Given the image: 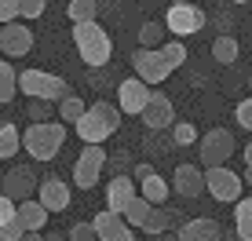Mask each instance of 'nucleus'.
I'll use <instances>...</instances> for the list:
<instances>
[{
    "label": "nucleus",
    "instance_id": "obj_45",
    "mask_svg": "<svg viewBox=\"0 0 252 241\" xmlns=\"http://www.w3.org/2000/svg\"><path fill=\"white\" fill-rule=\"evenodd\" d=\"M44 241H63V238H44Z\"/></svg>",
    "mask_w": 252,
    "mask_h": 241
},
{
    "label": "nucleus",
    "instance_id": "obj_15",
    "mask_svg": "<svg viewBox=\"0 0 252 241\" xmlns=\"http://www.w3.org/2000/svg\"><path fill=\"white\" fill-rule=\"evenodd\" d=\"M37 190H40V209H44L48 216H51V212H66L69 209V186L59 176H44L37 183Z\"/></svg>",
    "mask_w": 252,
    "mask_h": 241
},
{
    "label": "nucleus",
    "instance_id": "obj_40",
    "mask_svg": "<svg viewBox=\"0 0 252 241\" xmlns=\"http://www.w3.org/2000/svg\"><path fill=\"white\" fill-rule=\"evenodd\" d=\"M245 168H252V143H245Z\"/></svg>",
    "mask_w": 252,
    "mask_h": 241
},
{
    "label": "nucleus",
    "instance_id": "obj_4",
    "mask_svg": "<svg viewBox=\"0 0 252 241\" xmlns=\"http://www.w3.org/2000/svg\"><path fill=\"white\" fill-rule=\"evenodd\" d=\"M19 91H26L30 99L59 102L63 95H69V84L59 73H48V70H22L19 73Z\"/></svg>",
    "mask_w": 252,
    "mask_h": 241
},
{
    "label": "nucleus",
    "instance_id": "obj_25",
    "mask_svg": "<svg viewBox=\"0 0 252 241\" xmlns=\"http://www.w3.org/2000/svg\"><path fill=\"white\" fill-rule=\"evenodd\" d=\"M55 114H59V124H63V128H66V124H77V120H81V114H84V102L69 91V95L59 99V110H55Z\"/></svg>",
    "mask_w": 252,
    "mask_h": 241
},
{
    "label": "nucleus",
    "instance_id": "obj_33",
    "mask_svg": "<svg viewBox=\"0 0 252 241\" xmlns=\"http://www.w3.org/2000/svg\"><path fill=\"white\" fill-rule=\"evenodd\" d=\"M19 4V19H40L44 15V7H48V0H15Z\"/></svg>",
    "mask_w": 252,
    "mask_h": 241
},
{
    "label": "nucleus",
    "instance_id": "obj_48",
    "mask_svg": "<svg viewBox=\"0 0 252 241\" xmlns=\"http://www.w3.org/2000/svg\"><path fill=\"white\" fill-rule=\"evenodd\" d=\"M0 179H4V172H0Z\"/></svg>",
    "mask_w": 252,
    "mask_h": 241
},
{
    "label": "nucleus",
    "instance_id": "obj_37",
    "mask_svg": "<svg viewBox=\"0 0 252 241\" xmlns=\"http://www.w3.org/2000/svg\"><path fill=\"white\" fill-rule=\"evenodd\" d=\"M7 22H19V4L15 0H0V26Z\"/></svg>",
    "mask_w": 252,
    "mask_h": 241
},
{
    "label": "nucleus",
    "instance_id": "obj_3",
    "mask_svg": "<svg viewBox=\"0 0 252 241\" xmlns=\"http://www.w3.org/2000/svg\"><path fill=\"white\" fill-rule=\"evenodd\" d=\"M66 143V128L59 120H44V124H30L22 132V150L33 161H55Z\"/></svg>",
    "mask_w": 252,
    "mask_h": 241
},
{
    "label": "nucleus",
    "instance_id": "obj_41",
    "mask_svg": "<svg viewBox=\"0 0 252 241\" xmlns=\"http://www.w3.org/2000/svg\"><path fill=\"white\" fill-rule=\"evenodd\" d=\"M19 241H44V234H22Z\"/></svg>",
    "mask_w": 252,
    "mask_h": 241
},
{
    "label": "nucleus",
    "instance_id": "obj_13",
    "mask_svg": "<svg viewBox=\"0 0 252 241\" xmlns=\"http://www.w3.org/2000/svg\"><path fill=\"white\" fill-rule=\"evenodd\" d=\"M150 91L154 88H146L139 77H128V81L117 84V102H114V106L121 110V114H128V117H139L143 106H146V99H150Z\"/></svg>",
    "mask_w": 252,
    "mask_h": 241
},
{
    "label": "nucleus",
    "instance_id": "obj_27",
    "mask_svg": "<svg viewBox=\"0 0 252 241\" xmlns=\"http://www.w3.org/2000/svg\"><path fill=\"white\" fill-rule=\"evenodd\" d=\"M15 91H19V73L7 59H0V102H11Z\"/></svg>",
    "mask_w": 252,
    "mask_h": 241
},
{
    "label": "nucleus",
    "instance_id": "obj_31",
    "mask_svg": "<svg viewBox=\"0 0 252 241\" xmlns=\"http://www.w3.org/2000/svg\"><path fill=\"white\" fill-rule=\"evenodd\" d=\"M51 102H44V99H30V110H26V117L33 120V124H44V120H51Z\"/></svg>",
    "mask_w": 252,
    "mask_h": 241
},
{
    "label": "nucleus",
    "instance_id": "obj_42",
    "mask_svg": "<svg viewBox=\"0 0 252 241\" xmlns=\"http://www.w3.org/2000/svg\"><path fill=\"white\" fill-rule=\"evenodd\" d=\"M241 183H249V186H252V168H245V176H241Z\"/></svg>",
    "mask_w": 252,
    "mask_h": 241
},
{
    "label": "nucleus",
    "instance_id": "obj_6",
    "mask_svg": "<svg viewBox=\"0 0 252 241\" xmlns=\"http://www.w3.org/2000/svg\"><path fill=\"white\" fill-rule=\"evenodd\" d=\"M205 172V190L216 197V201H241V190H245V183H241V172H234L227 165L220 168H201Z\"/></svg>",
    "mask_w": 252,
    "mask_h": 241
},
{
    "label": "nucleus",
    "instance_id": "obj_7",
    "mask_svg": "<svg viewBox=\"0 0 252 241\" xmlns=\"http://www.w3.org/2000/svg\"><path fill=\"white\" fill-rule=\"evenodd\" d=\"M106 150L102 146H84L81 153H77V165H73V186H81V190H92L95 183H99V176L106 172Z\"/></svg>",
    "mask_w": 252,
    "mask_h": 241
},
{
    "label": "nucleus",
    "instance_id": "obj_17",
    "mask_svg": "<svg viewBox=\"0 0 252 241\" xmlns=\"http://www.w3.org/2000/svg\"><path fill=\"white\" fill-rule=\"evenodd\" d=\"M220 238H223V227L208 216H194L176 230V241H220Z\"/></svg>",
    "mask_w": 252,
    "mask_h": 241
},
{
    "label": "nucleus",
    "instance_id": "obj_44",
    "mask_svg": "<svg viewBox=\"0 0 252 241\" xmlns=\"http://www.w3.org/2000/svg\"><path fill=\"white\" fill-rule=\"evenodd\" d=\"M172 4H194V0H172Z\"/></svg>",
    "mask_w": 252,
    "mask_h": 241
},
{
    "label": "nucleus",
    "instance_id": "obj_32",
    "mask_svg": "<svg viewBox=\"0 0 252 241\" xmlns=\"http://www.w3.org/2000/svg\"><path fill=\"white\" fill-rule=\"evenodd\" d=\"M197 128L194 124H172V146H194Z\"/></svg>",
    "mask_w": 252,
    "mask_h": 241
},
{
    "label": "nucleus",
    "instance_id": "obj_11",
    "mask_svg": "<svg viewBox=\"0 0 252 241\" xmlns=\"http://www.w3.org/2000/svg\"><path fill=\"white\" fill-rule=\"evenodd\" d=\"M33 51V30L22 22H7L0 26V55H7V62L11 59H22Z\"/></svg>",
    "mask_w": 252,
    "mask_h": 241
},
{
    "label": "nucleus",
    "instance_id": "obj_46",
    "mask_svg": "<svg viewBox=\"0 0 252 241\" xmlns=\"http://www.w3.org/2000/svg\"><path fill=\"white\" fill-rule=\"evenodd\" d=\"M234 4H245V0H234Z\"/></svg>",
    "mask_w": 252,
    "mask_h": 241
},
{
    "label": "nucleus",
    "instance_id": "obj_16",
    "mask_svg": "<svg viewBox=\"0 0 252 241\" xmlns=\"http://www.w3.org/2000/svg\"><path fill=\"white\" fill-rule=\"evenodd\" d=\"M92 230H95V238H99V241H135V230L128 227L121 216L106 212V209L92 219Z\"/></svg>",
    "mask_w": 252,
    "mask_h": 241
},
{
    "label": "nucleus",
    "instance_id": "obj_14",
    "mask_svg": "<svg viewBox=\"0 0 252 241\" xmlns=\"http://www.w3.org/2000/svg\"><path fill=\"white\" fill-rule=\"evenodd\" d=\"M168 190H176L179 197L194 201V197H201V194H205V172L187 161V165H179L176 172H172V186H168Z\"/></svg>",
    "mask_w": 252,
    "mask_h": 241
},
{
    "label": "nucleus",
    "instance_id": "obj_26",
    "mask_svg": "<svg viewBox=\"0 0 252 241\" xmlns=\"http://www.w3.org/2000/svg\"><path fill=\"white\" fill-rule=\"evenodd\" d=\"M150 209H154V205H146V201H143V197H139V194H135V197H132V201H128V205H125V212H121V219H125V223H128V227H132V230H135V227H143V223H146V216H150Z\"/></svg>",
    "mask_w": 252,
    "mask_h": 241
},
{
    "label": "nucleus",
    "instance_id": "obj_28",
    "mask_svg": "<svg viewBox=\"0 0 252 241\" xmlns=\"http://www.w3.org/2000/svg\"><path fill=\"white\" fill-rule=\"evenodd\" d=\"M212 59L220 66H234L238 62V40L234 37H216L212 40Z\"/></svg>",
    "mask_w": 252,
    "mask_h": 241
},
{
    "label": "nucleus",
    "instance_id": "obj_19",
    "mask_svg": "<svg viewBox=\"0 0 252 241\" xmlns=\"http://www.w3.org/2000/svg\"><path fill=\"white\" fill-rule=\"evenodd\" d=\"M15 219H19V227L26 234H40V230L48 227V212L40 209V201H33V197L15 205Z\"/></svg>",
    "mask_w": 252,
    "mask_h": 241
},
{
    "label": "nucleus",
    "instance_id": "obj_18",
    "mask_svg": "<svg viewBox=\"0 0 252 241\" xmlns=\"http://www.w3.org/2000/svg\"><path fill=\"white\" fill-rule=\"evenodd\" d=\"M135 194H139V190H135L132 176H110V183H106V212L121 216V212H125V205L132 201Z\"/></svg>",
    "mask_w": 252,
    "mask_h": 241
},
{
    "label": "nucleus",
    "instance_id": "obj_36",
    "mask_svg": "<svg viewBox=\"0 0 252 241\" xmlns=\"http://www.w3.org/2000/svg\"><path fill=\"white\" fill-rule=\"evenodd\" d=\"M69 241H95L92 223H73V227H69Z\"/></svg>",
    "mask_w": 252,
    "mask_h": 241
},
{
    "label": "nucleus",
    "instance_id": "obj_30",
    "mask_svg": "<svg viewBox=\"0 0 252 241\" xmlns=\"http://www.w3.org/2000/svg\"><path fill=\"white\" fill-rule=\"evenodd\" d=\"M164 44V22H143L139 26V48H161Z\"/></svg>",
    "mask_w": 252,
    "mask_h": 241
},
{
    "label": "nucleus",
    "instance_id": "obj_39",
    "mask_svg": "<svg viewBox=\"0 0 252 241\" xmlns=\"http://www.w3.org/2000/svg\"><path fill=\"white\" fill-rule=\"evenodd\" d=\"M11 219H15V201H7L0 194V223H11Z\"/></svg>",
    "mask_w": 252,
    "mask_h": 241
},
{
    "label": "nucleus",
    "instance_id": "obj_1",
    "mask_svg": "<svg viewBox=\"0 0 252 241\" xmlns=\"http://www.w3.org/2000/svg\"><path fill=\"white\" fill-rule=\"evenodd\" d=\"M117 128H121V110L114 102H92V106H84V114L73 124V132L81 135L84 146H102Z\"/></svg>",
    "mask_w": 252,
    "mask_h": 241
},
{
    "label": "nucleus",
    "instance_id": "obj_34",
    "mask_svg": "<svg viewBox=\"0 0 252 241\" xmlns=\"http://www.w3.org/2000/svg\"><path fill=\"white\" fill-rule=\"evenodd\" d=\"M143 146H146V153H168L172 150V139H164L161 132H146V139H143Z\"/></svg>",
    "mask_w": 252,
    "mask_h": 241
},
{
    "label": "nucleus",
    "instance_id": "obj_23",
    "mask_svg": "<svg viewBox=\"0 0 252 241\" xmlns=\"http://www.w3.org/2000/svg\"><path fill=\"white\" fill-rule=\"evenodd\" d=\"M234 230H238V241H252V197L234 201Z\"/></svg>",
    "mask_w": 252,
    "mask_h": 241
},
{
    "label": "nucleus",
    "instance_id": "obj_21",
    "mask_svg": "<svg viewBox=\"0 0 252 241\" xmlns=\"http://www.w3.org/2000/svg\"><path fill=\"white\" fill-rule=\"evenodd\" d=\"M172 223H176V216H172L164 205H158V209H150V216H146V223H143L139 230H146V234L161 238V234H168V230H172Z\"/></svg>",
    "mask_w": 252,
    "mask_h": 241
},
{
    "label": "nucleus",
    "instance_id": "obj_47",
    "mask_svg": "<svg viewBox=\"0 0 252 241\" xmlns=\"http://www.w3.org/2000/svg\"><path fill=\"white\" fill-rule=\"evenodd\" d=\"M249 88H252V77H249Z\"/></svg>",
    "mask_w": 252,
    "mask_h": 241
},
{
    "label": "nucleus",
    "instance_id": "obj_20",
    "mask_svg": "<svg viewBox=\"0 0 252 241\" xmlns=\"http://www.w3.org/2000/svg\"><path fill=\"white\" fill-rule=\"evenodd\" d=\"M135 190H139V197H143L146 205H154V209L168 201V183H164L158 172H154V176H146L143 183H135Z\"/></svg>",
    "mask_w": 252,
    "mask_h": 241
},
{
    "label": "nucleus",
    "instance_id": "obj_43",
    "mask_svg": "<svg viewBox=\"0 0 252 241\" xmlns=\"http://www.w3.org/2000/svg\"><path fill=\"white\" fill-rule=\"evenodd\" d=\"M158 241H176V234H172V230H168V234H161Z\"/></svg>",
    "mask_w": 252,
    "mask_h": 241
},
{
    "label": "nucleus",
    "instance_id": "obj_29",
    "mask_svg": "<svg viewBox=\"0 0 252 241\" xmlns=\"http://www.w3.org/2000/svg\"><path fill=\"white\" fill-rule=\"evenodd\" d=\"M158 55H161V62L168 66V70H179V66L187 62V44L183 40H168V44L158 48Z\"/></svg>",
    "mask_w": 252,
    "mask_h": 241
},
{
    "label": "nucleus",
    "instance_id": "obj_22",
    "mask_svg": "<svg viewBox=\"0 0 252 241\" xmlns=\"http://www.w3.org/2000/svg\"><path fill=\"white\" fill-rule=\"evenodd\" d=\"M66 15L73 26L81 22H99V0H69L66 4Z\"/></svg>",
    "mask_w": 252,
    "mask_h": 241
},
{
    "label": "nucleus",
    "instance_id": "obj_10",
    "mask_svg": "<svg viewBox=\"0 0 252 241\" xmlns=\"http://www.w3.org/2000/svg\"><path fill=\"white\" fill-rule=\"evenodd\" d=\"M132 70H135V77L150 88V84H164L172 77V70L161 62V55H158V48H135V55H132Z\"/></svg>",
    "mask_w": 252,
    "mask_h": 241
},
{
    "label": "nucleus",
    "instance_id": "obj_24",
    "mask_svg": "<svg viewBox=\"0 0 252 241\" xmlns=\"http://www.w3.org/2000/svg\"><path fill=\"white\" fill-rule=\"evenodd\" d=\"M22 150V132L15 124H0V161H11Z\"/></svg>",
    "mask_w": 252,
    "mask_h": 241
},
{
    "label": "nucleus",
    "instance_id": "obj_8",
    "mask_svg": "<svg viewBox=\"0 0 252 241\" xmlns=\"http://www.w3.org/2000/svg\"><path fill=\"white\" fill-rule=\"evenodd\" d=\"M37 172H33L30 165H11L4 172V179H0V194L7 197V201H30L33 194H37Z\"/></svg>",
    "mask_w": 252,
    "mask_h": 241
},
{
    "label": "nucleus",
    "instance_id": "obj_2",
    "mask_svg": "<svg viewBox=\"0 0 252 241\" xmlns=\"http://www.w3.org/2000/svg\"><path fill=\"white\" fill-rule=\"evenodd\" d=\"M73 44H77V55L84 59V66H92V70H102L110 62V55H114V40L99 22L73 26Z\"/></svg>",
    "mask_w": 252,
    "mask_h": 241
},
{
    "label": "nucleus",
    "instance_id": "obj_38",
    "mask_svg": "<svg viewBox=\"0 0 252 241\" xmlns=\"http://www.w3.org/2000/svg\"><path fill=\"white\" fill-rule=\"evenodd\" d=\"M26 234V230L19 227V219H11V223H0V241H19Z\"/></svg>",
    "mask_w": 252,
    "mask_h": 241
},
{
    "label": "nucleus",
    "instance_id": "obj_12",
    "mask_svg": "<svg viewBox=\"0 0 252 241\" xmlns=\"http://www.w3.org/2000/svg\"><path fill=\"white\" fill-rule=\"evenodd\" d=\"M143 124L150 128V132H164V128L176 124V110H172V99L164 95V91H150V99H146L143 106Z\"/></svg>",
    "mask_w": 252,
    "mask_h": 241
},
{
    "label": "nucleus",
    "instance_id": "obj_9",
    "mask_svg": "<svg viewBox=\"0 0 252 241\" xmlns=\"http://www.w3.org/2000/svg\"><path fill=\"white\" fill-rule=\"evenodd\" d=\"M205 26V11L197 4H172L164 15V30H172L176 37H194Z\"/></svg>",
    "mask_w": 252,
    "mask_h": 241
},
{
    "label": "nucleus",
    "instance_id": "obj_35",
    "mask_svg": "<svg viewBox=\"0 0 252 241\" xmlns=\"http://www.w3.org/2000/svg\"><path fill=\"white\" fill-rule=\"evenodd\" d=\"M234 120H238V128L252 132V99H241L238 106H234Z\"/></svg>",
    "mask_w": 252,
    "mask_h": 241
},
{
    "label": "nucleus",
    "instance_id": "obj_5",
    "mask_svg": "<svg viewBox=\"0 0 252 241\" xmlns=\"http://www.w3.org/2000/svg\"><path fill=\"white\" fill-rule=\"evenodd\" d=\"M234 150H238V143H234V132H227V128H212V132H205L201 139H197L201 168H220V165H227V161L234 157Z\"/></svg>",
    "mask_w": 252,
    "mask_h": 241
}]
</instances>
